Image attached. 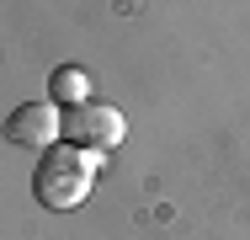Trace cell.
Wrapping results in <instances>:
<instances>
[{
  "label": "cell",
  "instance_id": "4",
  "mask_svg": "<svg viewBox=\"0 0 250 240\" xmlns=\"http://www.w3.org/2000/svg\"><path fill=\"white\" fill-rule=\"evenodd\" d=\"M48 101L69 107V112L85 107V101H96V96H91V75H85L80 64H59V70L48 75Z\"/></svg>",
  "mask_w": 250,
  "mask_h": 240
},
{
  "label": "cell",
  "instance_id": "1",
  "mask_svg": "<svg viewBox=\"0 0 250 240\" xmlns=\"http://www.w3.org/2000/svg\"><path fill=\"white\" fill-rule=\"evenodd\" d=\"M91 182H96V155L80 149V144H53L48 155L38 160V176H32L38 197L48 208H59V214L64 208H80L91 197Z\"/></svg>",
  "mask_w": 250,
  "mask_h": 240
},
{
  "label": "cell",
  "instance_id": "2",
  "mask_svg": "<svg viewBox=\"0 0 250 240\" xmlns=\"http://www.w3.org/2000/svg\"><path fill=\"white\" fill-rule=\"evenodd\" d=\"M123 139H128V118L106 101H85V107L64 112V144H80V149L101 155V149H117Z\"/></svg>",
  "mask_w": 250,
  "mask_h": 240
},
{
  "label": "cell",
  "instance_id": "3",
  "mask_svg": "<svg viewBox=\"0 0 250 240\" xmlns=\"http://www.w3.org/2000/svg\"><path fill=\"white\" fill-rule=\"evenodd\" d=\"M5 139L21 144V149H43V155H48L53 144L64 139V112H59V101H48V96L21 101V107L5 118Z\"/></svg>",
  "mask_w": 250,
  "mask_h": 240
}]
</instances>
